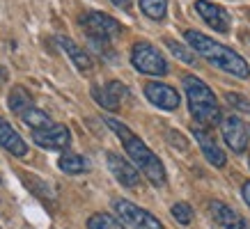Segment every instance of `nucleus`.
<instances>
[{
	"label": "nucleus",
	"instance_id": "20",
	"mask_svg": "<svg viewBox=\"0 0 250 229\" xmlns=\"http://www.w3.org/2000/svg\"><path fill=\"white\" fill-rule=\"evenodd\" d=\"M140 2V9L147 19L152 21H163L167 14V0H138Z\"/></svg>",
	"mask_w": 250,
	"mask_h": 229
},
{
	"label": "nucleus",
	"instance_id": "21",
	"mask_svg": "<svg viewBox=\"0 0 250 229\" xmlns=\"http://www.w3.org/2000/svg\"><path fill=\"white\" fill-rule=\"evenodd\" d=\"M163 44L167 46V51L177 57V60H182V62H186V64H195V53L190 51L188 46H184V44H179V41H174V39H170V37H166L163 39Z\"/></svg>",
	"mask_w": 250,
	"mask_h": 229
},
{
	"label": "nucleus",
	"instance_id": "2",
	"mask_svg": "<svg viewBox=\"0 0 250 229\" xmlns=\"http://www.w3.org/2000/svg\"><path fill=\"white\" fill-rule=\"evenodd\" d=\"M104 122L110 131H113L115 135L122 140V145H124V152L129 153L131 163H133V168L140 170L145 174V179L152 183V186H166L167 181V174H166V168H163V163L156 153L149 149V147L145 145L143 140L136 135V133H131L126 126L113 117H104Z\"/></svg>",
	"mask_w": 250,
	"mask_h": 229
},
{
	"label": "nucleus",
	"instance_id": "9",
	"mask_svg": "<svg viewBox=\"0 0 250 229\" xmlns=\"http://www.w3.org/2000/svg\"><path fill=\"white\" fill-rule=\"evenodd\" d=\"M32 142L44 149H53V152H64L71 145V133L64 124H51L48 129L32 131Z\"/></svg>",
	"mask_w": 250,
	"mask_h": 229
},
{
	"label": "nucleus",
	"instance_id": "15",
	"mask_svg": "<svg viewBox=\"0 0 250 229\" xmlns=\"http://www.w3.org/2000/svg\"><path fill=\"white\" fill-rule=\"evenodd\" d=\"M0 147L7 149L16 158H23V156L28 153V142H25V140L16 133L14 126L9 122H5V119H0Z\"/></svg>",
	"mask_w": 250,
	"mask_h": 229
},
{
	"label": "nucleus",
	"instance_id": "22",
	"mask_svg": "<svg viewBox=\"0 0 250 229\" xmlns=\"http://www.w3.org/2000/svg\"><path fill=\"white\" fill-rule=\"evenodd\" d=\"M87 229H124L122 222L110 213H94L87 220Z\"/></svg>",
	"mask_w": 250,
	"mask_h": 229
},
{
	"label": "nucleus",
	"instance_id": "27",
	"mask_svg": "<svg viewBox=\"0 0 250 229\" xmlns=\"http://www.w3.org/2000/svg\"><path fill=\"white\" fill-rule=\"evenodd\" d=\"M246 14H248V16H250V9H248V12H246Z\"/></svg>",
	"mask_w": 250,
	"mask_h": 229
},
{
	"label": "nucleus",
	"instance_id": "11",
	"mask_svg": "<svg viewBox=\"0 0 250 229\" xmlns=\"http://www.w3.org/2000/svg\"><path fill=\"white\" fill-rule=\"evenodd\" d=\"M106 163H108V170L113 172V176L124 188H138L140 186V174H138V170L133 168L131 160L122 158L120 153H115V152H108Z\"/></svg>",
	"mask_w": 250,
	"mask_h": 229
},
{
	"label": "nucleus",
	"instance_id": "3",
	"mask_svg": "<svg viewBox=\"0 0 250 229\" xmlns=\"http://www.w3.org/2000/svg\"><path fill=\"white\" fill-rule=\"evenodd\" d=\"M186 99H188V110L202 129H211L220 122V106L216 94L211 92V87L197 76H184L182 80Z\"/></svg>",
	"mask_w": 250,
	"mask_h": 229
},
{
	"label": "nucleus",
	"instance_id": "10",
	"mask_svg": "<svg viewBox=\"0 0 250 229\" xmlns=\"http://www.w3.org/2000/svg\"><path fill=\"white\" fill-rule=\"evenodd\" d=\"M145 96H147V101H149L152 106L159 108V110H177V108H179V101H182L179 92L174 90L172 85L156 83V80L145 85Z\"/></svg>",
	"mask_w": 250,
	"mask_h": 229
},
{
	"label": "nucleus",
	"instance_id": "18",
	"mask_svg": "<svg viewBox=\"0 0 250 229\" xmlns=\"http://www.w3.org/2000/svg\"><path fill=\"white\" fill-rule=\"evenodd\" d=\"M58 168L64 174H83V172L90 170V163L81 153H62L60 160H58Z\"/></svg>",
	"mask_w": 250,
	"mask_h": 229
},
{
	"label": "nucleus",
	"instance_id": "4",
	"mask_svg": "<svg viewBox=\"0 0 250 229\" xmlns=\"http://www.w3.org/2000/svg\"><path fill=\"white\" fill-rule=\"evenodd\" d=\"M81 25L87 32L92 44H110L122 32L120 21H115L113 16L104 14V12H85L81 16Z\"/></svg>",
	"mask_w": 250,
	"mask_h": 229
},
{
	"label": "nucleus",
	"instance_id": "12",
	"mask_svg": "<svg viewBox=\"0 0 250 229\" xmlns=\"http://www.w3.org/2000/svg\"><path fill=\"white\" fill-rule=\"evenodd\" d=\"M207 209H209L211 218L218 222L223 229H250L246 218H243L236 209H232L229 204L220 202V199H211V202L207 204Z\"/></svg>",
	"mask_w": 250,
	"mask_h": 229
},
{
	"label": "nucleus",
	"instance_id": "16",
	"mask_svg": "<svg viewBox=\"0 0 250 229\" xmlns=\"http://www.w3.org/2000/svg\"><path fill=\"white\" fill-rule=\"evenodd\" d=\"M58 44H60V48L69 55V60L76 64V69L85 71V74H87V71H92L94 62H92V57H90L87 53H85V51L76 44V41H71L69 37H58Z\"/></svg>",
	"mask_w": 250,
	"mask_h": 229
},
{
	"label": "nucleus",
	"instance_id": "5",
	"mask_svg": "<svg viewBox=\"0 0 250 229\" xmlns=\"http://www.w3.org/2000/svg\"><path fill=\"white\" fill-rule=\"evenodd\" d=\"M131 64H133L136 71L147 74V76H166L170 71L166 57L149 41H136L133 44V48H131Z\"/></svg>",
	"mask_w": 250,
	"mask_h": 229
},
{
	"label": "nucleus",
	"instance_id": "14",
	"mask_svg": "<svg viewBox=\"0 0 250 229\" xmlns=\"http://www.w3.org/2000/svg\"><path fill=\"white\" fill-rule=\"evenodd\" d=\"M193 137L197 140V145H200L202 153H205V158L211 163L213 168H225L228 156H225V152L218 147V142L213 140V135L209 131L202 129V126H195V129H193Z\"/></svg>",
	"mask_w": 250,
	"mask_h": 229
},
{
	"label": "nucleus",
	"instance_id": "28",
	"mask_svg": "<svg viewBox=\"0 0 250 229\" xmlns=\"http://www.w3.org/2000/svg\"><path fill=\"white\" fill-rule=\"evenodd\" d=\"M248 165H250V160H248Z\"/></svg>",
	"mask_w": 250,
	"mask_h": 229
},
{
	"label": "nucleus",
	"instance_id": "19",
	"mask_svg": "<svg viewBox=\"0 0 250 229\" xmlns=\"http://www.w3.org/2000/svg\"><path fill=\"white\" fill-rule=\"evenodd\" d=\"M21 119L25 124H28V126H30L32 131H42V129H48V126H51V117H48V114L44 113V110H39V108H28V110H25V113L21 114Z\"/></svg>",
	"mask_w": 250,
	"mask_h": 229
},
{
	"label": "nucleus",
	"instance_id": "26",
	"mask_svg": "<svg viewBox=\"0 0 250 229\" xmlns=\"http://www.w3.org/2000/svg\"><path fill=\"white\" fill-rule=\"evenodd\" d=\"M241 197H243V202L248 204V209H250V181H246L241 186Z\"/></svg>",
	"mask_w": 250,
	"mask_h": 229
},
{
	"label": "nucleus",
	"instance_id": "24",
	"mask_svg": "<svg viewBox=\"0 0 250 229\" xmlns=\"http://www.w3.org/2000/svg\"><path fill=\"white\" fill-rule=\"evenodd\" d=\"M170 213H172V218L179 222V225H190V222H193V209H190V204H186V202L172 204Z\"/></svg>",
	"mask_w": 250,
	"mask_h": 229
},
{
	"label": "nucleus",
	"instance_id": "25",
	"mask_svg": "<svg viewBox=\"0 0 250 229\" xmlns=\"http://www.w3.org/2000/svg\"><path fill=\"white\" fill-rule=\"evenodd\" d=\"M115 7H120V9H124V12H129L131 7H133V0H110Z\"/></svg>",
	"mask_w": 250,
	"mask_h": 229
},
{
	"label": "nucleus",
	"instance_id": "8",
	"mask_svg": "<svg viewBox=\"0 0 250 229\" xmlns=\"http://www.w3.org/2000/svg\"><path fill=\"white\" fill-rule=\"evenodd\" d=\"M195 12L213 32L228 35L229 28H232V16L228 14V9L220 7V5H216V2H211V0H197Z\"/></svg>",
	"mask_w": 250,
	"mask_h": 229
},
{
	"label": "nucleus",
	"instance_id": "7",
	"mask_svg": "<svg viewBox=\"0 0 250 229\" xmlns=\"http://www.w3.org/2000/svg\"><path fill=\"white\" fill-rule=\"evenodd\" d=\"M220 133H223V140H225V145L232 149L234 153H243L248 149V126L243 124V119L239 114H225V117H220Z\"/></svg>",
	"mask_w": 250,
	"mask_h": 229
},
{
	"label": "nucleus",
	"instance_id": "13",
	"mask_svg": "<svg viewBox=\"0 0 250 229\" xmlns=\"http://www.w3.org/2000/svg\"><path fill=\"white\" fill-rule=\"evenodd\" d=\"M129 94V90L124 87V83L120 80H110L106 87H92V99L97 101L101 108L106 110H120L122 106V99Z\"/></svg>",
	"mask_w": 250,
	"mask_h": 229
},
{
	"label": "nucleus",
	"instance_id": "23",
	"mask_svg": "<svg viewBox=\"0 0 250 229\" xmlns=\"http://www.w3.org/2000/svg\"><path fill=\"white\" fill-rule=\"evenodd\" d=\"M225 103L229 108H234L236 113L250 117V99L243 96V94H236V92H225Z\"/></svg>",
	"mask_w": 250,
	"mask_h": 229
},
{
	"label": "nucleus",
	"instance_id": "17",
	"mask_svg": "<svg viewBox=\"0 0 250 229\" xmlns=\"http://www.w3.org/2000/svg\"><path fill=\"white\" fill-rule=\"evenodd\" d=\"M7 106L12 113H16L19 117H21L28 108H32V96H30V92L25 90L23 85H14L12 87V92H9V96H7Z\"/></svg>",
	"mask_w": 250,
	"mask_h": 229
},
{
	"label": "nucleus",
	"instance_id": "6",
	"mask_svg": "<svg viewBox=\"0 0 250 229\" xmlns=\"http://www.w3.org/2000/svg\"><path fill=\"white\" fill-rule=\"evenodd\" d=\"M113 209L115 213L120 215V220L126 222L131 229H166L156 215H152L147 209L133 204L129 199H122V197L113 199Z\"/></svg>",
	"mask_w": 250,
	"mask_h": 229
},
{
	"label": "nucleus",
	"instance_id": "1",
	"mask_svg": "<svg viewBox=\"0 0 250 229\" xmlns=\"http://www.w3.org/2000/svg\"><path fill=\"white\" fill-rule=\"evenodd\" d=\"M184 39H186V44H188L193 53L200 55L209 64H213L216 69H220V71H225V74L234 78H241V80H246L250 76L248 62L243 60L236 51H232L229 46L220 44V41L207 37L205 32L197 30H184Z\"/></svg>",
	"mask_w": 250,
	"mask_h": 229
}]
</instances>
